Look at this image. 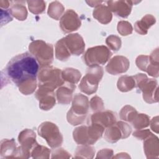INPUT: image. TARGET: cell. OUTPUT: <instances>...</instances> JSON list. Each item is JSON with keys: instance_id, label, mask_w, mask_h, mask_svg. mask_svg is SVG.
Listing matches in <instances>:
<instances>
[{"instance_id": "obj_1", "label": "cell", "mask_w": 159, "mask_h": 159, "mask_svg": "<svg viewBox=\"0 0 159 159\" xmlns=\"http://www.w3.org/2000/svg\"><path fill=\"white\" fill-rule=\"evenodd\" d=\"M39 68L35 58L30 53L25 52L11 58L5 71L7 77L18 86L27 80L36 78Z\"/></svg>"}, {"instance_id": "obj_2", "label": "cell", "mask_w": 159, "mask_h": 159, "mask_svg": "<svg viewBox=\"0 0 159 159\" xmlns=\"http://www.w3.org/2000/svg\"><path fill=\"white\" fill-rule=\"evenodd\" d=\"M72 100V106L67 113L66 119L70 124L77 125L85 120L89 102L86 96L79 93L76 94Z\"/></svg>"}, {"instance_id": "obj_3", "label": "cell", "mask_w": 159, "mask_h": 159, "mask_svg": "<svg viewBox=\"0 0 159 159\" xmlns=\"http://www.w3.org/2000/svg\"><path fill=\"white\" fill-rule=\"evenodd\" d=\"M135 86L143 93V100L147 103L158 102V85L157 80L148 79L146 75L138 73L133 76Z\"/></svg>"}, {"instance_id": "obj_4", "label": "cell", "mask_w": 159, "mask_h": 159, "mask_svg": "<svg viewBox=\"0 0 159 159\" xmlns=\"http://www.w3.org/2000/svg\"><path fill=\"white\" fill-rule=\"evenodd\" d=\"M30 53L35 58L41 67L50 66L53 60V45L42 40L32 41L29 46Z\"/></svg>"}, {"instance_id": "obj_5", "label": "cell", "mask_w": 159, "mask_h": 159, "mask_svg": "<svg viewBox=\"0 0 159 159\" xmlns=\"http://www.w3.org/2000/svg\"><path fill=\"white\" fill-rule=\"evenodd\" d=\"M37 75L39 86H43L54 90L65 83L62 78L61 70L50 65L42 67Z\"/></svg>"}, {"instance_id": "obj_6", "label": "cell", "mask_w": 159, "mask_h": 159, "mask_svg": "<svg viewBox=\"0 0 159 159\" xmlns=\"http://www.w3.org/2000/svg\"><path fill=\"white\" fill-rule=\"evenodd\" d=\"M103 76V68L99 65L89 66L86 71V75L81 80L79 88L81 92L92 94L97 91L99 82Z\"/></svg>"}, {"instance_id": "obj_7", "label": "cell", "mask_w": 159, "mask_h": 159, "mask_svg": "<svg viewBox=\"0 0 159 159\" xmlns=\"http://www.w3.org/2000/svg\"><path fill=\"white\" fill-rule=\"evenodd\" d=\"M35 138V133L31 129H26L20 132L18 136L20 146L17 148L14 158H29L32 149L38 144Z\"/></svg>"}, {"instance_id": "obj_8", "label": "cell", "mask_w": 159, "mask_h": 159, "mask_svg": "<svg viewBox=\"0 0 159 159\" xmlns=\"http://www.w3.org/2000/svg\"><path fill=\"white\" fill-rule=\"evenodd\" d=\"M39 135L43 137L52 148H57L61 145L63 136L58 126L51 122H43L38 127Z\"/></svg>"}, {"instance_id": "obj_9", "label": "cell", "mask_w": 159, "mask_h": 159, "mask_svg": "<svg viewBox=\"0 0 159 159\" xmlns=\"http://www.w3.org/2000/svg\"><path fill=\"white\" fill-rule=\"evenodd\" d=\"M112 52L104 45L89 48L83 55L84 63L89 66L104 65L112 56Z\"/></svg>"}, {"instance_id": "obj_10", "label": "cell", "mask_w": 159, "mask_h": 159, "mask_svg": "<svg viewBox=\"0 0 159 159\" xmlns=\"http://www.w3.org/2000/svg\"><path fill=\"white\" fill-rule=\"evenodd\" d=\"M132 132L130 126L125 122L119 121L106 128L104 139L110 143H116L120 139L127 138Z\"/></svg>"}, {"instance_id": "obj_11", "label": "cell", "mask_w": 159, "mask_h": 159, "mask_svg": "<svg viewBox=\"0 0 159 159\" xmlns=\"http://www.w3.org/2000/svg\"><path fill=\"white\" fill-rule=\"evenodd\" d=\"M81 24V20L78 15L72 9L67 10L60 20V27L64 33H69L78 30Z\"/></svg>"}, {"instance_id": "obj_12", "label": "cell", "mask_w": 159, "mask_h": 159, "mask_svg": "<svg viewBox=\"0 0 159 159\" xmlns=\"http://www.w3.org/2000/svg\"><path fill=\"white\" fill-rule=\"evenodd\" d=\"M35 96L39 101V107L42 110H50L55 105V93L53 90L50 88L39 86V89L36 91Z\"/></svg>"}, {"instance_id": "obj_13", "label": "cell", "mask_w": 159, "mask_h": 159, "mask_svg": "<svg viewBox=\"0 0 159 159\" xmlns=\"http://www.w3.org/2000/svg\"><path fill=\"white\" fill-rule=\"evenodd\" d=\"M139 1H107V7L114 14L120 17L126 18L131 12L132 6Z\"/></svg>"}, {"instance_id": "obj_14", "label": "cell", "mask_w": 159, "mask_h": 159, "mask_svg": "<svg viewBox=\"0 0 159 159\" xmlns=\"http://www.w3.org/2000/svg\"><path fill=\"white\" fill-rule=\"evenodd\" d=\"M65 44L71 55H80L83 53L85 43L79 34H71L63 38Z\"/></svg>"}, {"instance_id": "obj_15", "label": "cell", "mask_w": 159, "mask_h": 159, "mask_svg": "<svg viewBox=\"0 0 159 159\" xmlns=\"http://www.w3.org/2000/svg\"><path fill=\"white\" fill-rule=\"evenodd\" d=\"M130 66L129 60L125 57L117 55L110 60L106 66V70L109 74L117 75L126 72Z\"/></svg>"}, {"instance_id": "obj_16", "label": "cell", "mask_w": 159, "mask_h": 159, "mask_svg": "<svg viewBox=\"0 0 159 159\" xmlns=\"http://www.w3.org/2000/svg\"><path fill=\"white\" fill-rule=\"evenodd\" d=\"M88 122L99 125L105 129L116 122V114L111 111L97 112L90 116Z\"/></svg>"}, {"instance_id": "obj_17", "label": "cell", "mask_w": 159, "mask_h": 159, "mask_svg": "<svg viewBox=\"0 0 159 159\" xmlns=\"http://www.w3.org/2000/svg\"><path fill=\"white\" fill-rule=\"evenodd\" d=\"M135 63L139 69L146 71L149 75L153 77L158 76V65L152 63L150 60L149 56L140 55L137 57Z\"/></svg>"}, {"instance_id": "obj_18", "label": "cell", "mask_w": 159, "mask_h": 159, "mask_svg": "<svg viewBox=\"0 0 159 159\" xmlns=\"http://www.w3.org/2000/svg\"><path fill=\"white\" fill-rule=\"evenodd\" d=\"M76 88L75 84L65 83L60 86L56 91V96L58 103L68 104L73 99V93Z\"/></svg>"}, {"instance_id": "obj_19", "label": "cell", "mask_w": 159, "mask_h": 159, "mask_svg": "<svg viewBox=\"0 0 159 159\" xmlns=\"http://www.w3.org/2000/svg\"><path fill=\"white\" fill-rule=\"evenodd\" d=\"M143 142V149L147 158H154L158 155V137L153 134L150 135Z\"/></svg>"}, {"instance_id": "obj_20", "label": "cell", "mask_w": 159, "mask_h": 159, "mask_svg": "<svg viewBox=\"0 0 159 159\" xmlns=\"http://www.w3.org/2000/svg\"><path fill=\"white\" fill-rule=\"evenodd\" d=\"M93 17L102 24L109 23L112 18L111 11L105 5L100 4L97 6L93 12Z\"/></svg>"}, {"instance_id": "obj_21", "label": "cell", "mask_w": 159, "mask_h": 159, "mask_svg": "<svg viewBox=\"0 0 159 159\" xmlns=\"http://www.w3.org/2000/svg\"><path fill=\"white\" fill-rule=\"evenodd\" d=\"M156 22L155 18L151 14H147L141 20L137 21L134 24L135 30L140 35L147 34L148 29Z\"/></svg>"}, {"instance_id": "obj_22", "label": "cell", "mask_w": 159, "mask_h": 159, "mask_svg": "<svg viewBox=\"0 0 159 159\" xmlns=\"http://www.w3.org/2000/svg\"><path fill=\"white\" fill-rule=\"evenodd\" d=\"M0 154L1 158H12L14 157L17 148L14 139H3L1 141Z\"/></svg>"}, {"instance_id": "obj_23", "label": "cell", "mask_w": 159, "mask_h": 159, "mask_svg": "<svg viewBox=\"0 0 159 159\" xmlns=\"http://www.w3.org/2000/svg\"><path fill=\"white\" fill-rule=\"evenodd\" d=\"M74 140L80 145H89L88 126L81 125L76 128L73 132Z\"/></svg>"}, {"instance_id": "obj_24", "label": "cell", "mask_w": 159, "mask_h": 159, "mask_svg": "<svg viewBox=\"0 0 159 159\" xmlns=\"http://www.w3.org/2000/svg\"><path fill=\"white\" fill-rule=\"evenodd\" d=\"M62 78L65 82L75 84L80 81L81 74L79 70L73 68H66L61 71Z\"/></svg>"}, {"instance_id": "obj_25", "label": "cell", "mask_w": 159, "mask_h": 159, "mask_svg": "<svg viewBox=\"0 0 159 159\" xmlns=\"http://www.w3.org/2000/svg\"><path fill=\"white\" fill-rule=\"evenodd\" d=\"M14 2V4L11 6L9 10L12 16L19 20H24L27 16V11L25 6L21 4L22 2L15 1Z\"/></svg>"}, {"instance_id": "obj_26", "label": "cell", "mask_w": 159, "mask_h": 159, "mask_svg": "<svg viewBox=\"0 0 159 159\" xmlns=\"http://www.w3.org/2000/svg\"><path fill=\"white\" fill-rule=\"evenodd\" d=\"M117 86L119 91L122 92H127L135 87V82L133 76L124 75L120 76L118 79Z\"/></svg>"}, {"instance_id": "obj_27", "label": "cell", "mask_w": 159, "mask_h": 159, "mask_svg": "<svg viewBox=\"0 0 159 159\" xmlns=\"http://www.w3.org/2000/svg\"><path fill=\"white\" fill-rule=\"evenodd\" d=\"M70 56L71 54L65 44L63 38H62L55 45V57L58 60L65 61Z\"/></svg>"}, {"instance_id": "obj_28", "label": "cell", "mask_w": 159, "mask_h": 159, "mask_svg": "<svg viewBox=\"0 0 159 159\" xmlns=\"http://www.w3.org/2000/svg\"><path fill=\"white\" fill-rule=\"evenodd\" d=\"M65 7L60 2L55 1L52 2L48 6V16L54 19L55 20H58L64 12Z\"/></svg>"}, {"instance_id": "obj_29", "label": "cell", "mask_w": 159, "mask_h": 159, "mask_svg": "<svg viewBox=\"0 0 159 159\" xmlns=\"http://www.w3.org/2000/svg\"><path fill=\"white\" fill-rule=\"evenodd\" d=\"M130 123L135 129L140 130L149 125L150 117L145 114L137 113Z\"/></svg>"}, {"instance_id": "obj_30", "label": "cell", "mask_w": 159, "mask_h": 159, "mask_svg": "<svg viewBox=\"0 0 159 159\" xmlns=\"http://www.w3.org/2000/svg\"><path fill=\"white\" fill-rule=\"evenodd\" d=\"M95 153L94 148L88 145H83L76 148L75 151V158H92Z\"/></svg>"}, {"instance_id": "obj_31", "label": "cell", "mask_w": 159, "mask_h": 159, "mask_svg": "<svg viewBox=\"0 0 159 159\" xmlns=\"http://www.w3.org/2000/svg\"><path fill=\"white\" fill-rule=\"evenodd\" d=\"M19 90L20 92H21L23 94L25 95H29L32 93H33L37 87V80L36 78L30 79L29 80H27L20 84H19L18 86Z\"/></svg>"}, {"instance_id": "obj_32", "label": "cell", "mask_w": 159, "mask_h": 159, "mask_svg": "<svg viewBox=\"0 0 159 159\" xmlns=\"http://www.w3.org/2000/svg\"><path fill=\"white\" fill-rule=\"evenodd\" d=\"M137 114L135 109L129 105H126L120 111V118L124 120L130 122Z\"/></svg>"}, {"instance_id": "obj_33", "label": "cell", "mask_w": 159, "mask_h": 159, "mask_svg": "<svg viewBox=\"0 0 159 159\" xmlns=\"http://www.w3.org/2000/svg\"><path fill=\"white\" fill-rule=\"evenodd\" d=\"M50 154V150L48 148L40 145L39 143L31 152V156L34 158H48Z\"/></svg>"}, {"instance_id": "obj_34", "label": "cell", "mask_w": 159, "mask_h": 159, "mask_svg": "<svg viewBox=\"0 0 159 159\" xmlns=\"http://www.w3.org/2000/svg\"><path fill=\"white\" fill-rule=\"evenodd\" d=\"M27 2L30 11L34 14H41L45 9V2L43 1H28Z\"/></svg>"}, {"instance_id": "obj_35", "label": "cell", "mask_w": 159, "mask_h": 159, "mask_svg": "<svg viewBox=\"0 0 159 159\" xmlns=\"http://www.w3.org/2000/svg\"><path fill=\"white\" fill-rule=\"evenodd\" d=\"M106 43L108 47L113 51H117L121 47V40L118 36L111 35L107 37Z\"/></svg>"}, {"instance_id": "obj_36", "label": "cell", "mask_w": 159, "mask_h": 159, "mask_svg": "<svg viewBox=\"0 0 159 159\" xmlns=\"http://www.w3.org/2000/svg\"><path fill=\"white\" fill-rule=\"evenodd\" d=\"M117 28L118 32L123 36H126L131 34L133 30L131 24L127 21L124 20H121L119 22Z\"/></svg>"}, {"instance_id": "obj_37", "label": "cell", "mask_w": 159, "mask_h": 159, "mask_svg": "<svg viewBox=\"0 0 159 159\" xmlns=\"http://www.w3.org/2000/svg\"><path fill=\"white\" fill-rule=\"evenodd\" d=\"M90 107L93 111L99 112L104 109V103L101 98L96 96L91 99Z\"/></svg>"}, {"instance_id": "obj_38", "label": "cell", "mask_w": 159, "mask_h": 159, "mask_svg": "<svg viewBox=\"0 0 159 159\" xmlns=\"http://www.w3.org/2000/svg\"><path fill=\"white\" fill-rule=\"evenodd\" d=\"M1 26H2L4 24H6L7 23H8L9 22L12 20V17L10 12V11H7L6 9L4 10L2 9H1Z\"/></svg>"}, {"instance_id": "obj_39", "label": "cell", "mask_w": 159, "mask_h": 159, "mask_svg": "<svg viewBox=\"0 0 159 159\" xmlns=\"http://www.w3.org/2000/svg\"><path fill=\"white\" fill-rule=\"evenodd\" d=\"M152 133L149 130H140L135 131L133 133V135L140 140H144Z\"/></svg>"}, {"instance_id": "obj_40", "label": "cell", "mask_w": 159, "mask_h": 159, "mask_svg": "<svg viewBox=\"0 0 159 159\" xmlns=\"http://www.w3.org/2000/svg\"><path fill=\"white\" fill-rule=\"evenodd\" d=\"M52 158H53L54 157L58 155V156L57 157V158H70V155L69 153H68L66 150H65L63 148H58L55 150H53L52 153Z\"/></svg>"}, {"instance_id": "obj_41", "label": "cell", "mask_w": 159, "mask_h": 159, "mask_svg": "<svg viewBox=\"0 0 159 159\" xmlns=\"http://www.w3.org/2000/svg\"><path fill=\"white\" fill-rule=\"evenodd\" d=\"M113 155V151L111 149L106 148L100 150L98 153V155L96 158H111L112 155Z\"/></svg>"}, {"instance_id": "obj_42", "label": "cell", "mask_w": 159, "mask_h": 159, "mask_svg": "<svg viewBox=\"0 0 159 159\" xmlns=\"http://www.w3.org/2000/svg\"><path fill=\"white\" fill-rule=\"evenodd\" d=\"M9 6V2L8 1H0L1 9H6Z\"/></svg>"}, {"instance_id": "obj_43", "label": "cell", "mask_w": 159, "mask_h": 159, "mask_svg": "<svg viewBox=\"0 0 159 159\" xmlns=\"http://www.w3.org/2000/svg\"><path fill=\"white\" fill-rule=\"evenodd\" d=\"M86 2L89 4V6L91 7H97L99 6L101 3L103 2V1H86Z\"/></svg>"}]
</instances>
